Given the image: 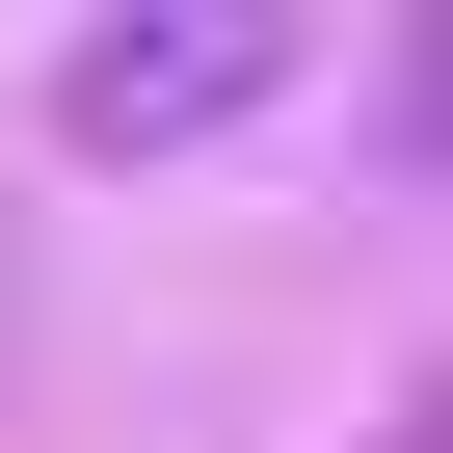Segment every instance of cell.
<instances>
[{
	"label": "cell",
	"mask_w": 453,
	"mask_h": 453,
	"mask_svg": "<svg viewBox=\"0 0 453 453\" xmlns=\"http://www.w3.org/2000/svg\"><path fill=\"white\" fill-rule=\"evenodd\" d=\"M294 81H320L294 0H134V27H81V54H54V134H81V160H160V134L294 107Z\"/></svg>",
	"instance_id": "6da1fadb"
}]
</instances>
